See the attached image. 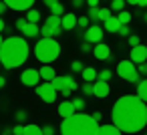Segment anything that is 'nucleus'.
I'll return each instance as SVG.
<instances>
[{
	"instance_id": "obj_18",
	"label": "nucleus",
	"mask_w": 147,
	"mask_h": 135,
	"mask_svg": "<svg viewBox=\"0 0 147 135\" xmlns=\"http://www.w3.org/2000/svg\"><path fill=\"white\" fill-rule=\"evenodd\" d=\"M97 135H123V131H121L115 123H111V125H101Z\"/></svg>"
},
{
	"instance_id": "obj_39",
	"label": "nucleus",
	"mask_w": 147,
	"mask_h": 135,
	"mask_svg": "<svg viewBox=\"0 0 147 135\" xmlns=\"http://www.w3.org/2000/svg\"><path fill=\"white\" fill-rule=\"evenodd\" d=\"M67 79H69V89H71V91H77V89H79V83L75 81V77H73V75H67Z\"/></svg>"
},
{
	"instance_id": "obj_6",
	"label": "nucleus",
	"mask_w": 147,
	"mask_h": 135,
	"mask_svg": "<svg viewBox=\"0 0 147 135\" xmlns=\"http://www.w3.org/2000/svg\"><path fill=\"white\" fill-rule=\"evenodd\" d=\"M57 93H59V91L55 89V85H53V83H47V81L36 87V95H38L47 105H51V103L57 101Z\"/></svg>"
},
{
	"instance_id": "obj_47",
	"label": "nucleus",
	"mask_w": 147,
	"mask_h": 135,
	"mask_svg": "<svg viewBox=\"0 0 147 135\" xmlns=\"http://www.w3.org/2000/svg\"><path fill=\"white\" fill-rule=\"evenodd\" d=\"M6 8H8V6L4 4V0H0V16H2V14L6 12Z\"/></svg>"
},
{
	"instance_id": "obj_21",
	"label": "nucleus",
	"mask_w": 147,
	"mask_h": 135,
	"mask_svg": "<svg viewBox=\"0 0 147 135\" xmlns=\"http://www.w3.org/2000/svg\"><path fill=\"white\" fill-rule=\"evenodd\" d=\"M45 24H49V26L55 28V30H61V28H63V16H55V14H51V16L47 18Z\"/></svg>"
},
{
	"instance_id": "obj_26",
	"label": "nucleus",
	"mask_w": 147,
	"mask_h": 135,
	"mask_svg": "<svg viewBox=\"0 0 147 135\" xmlns=\"http://www.w3.org/2000/svg\"><path fill=\"white\" fill-rule=\"evenodd\" d=\"M26 20H28V22H36V24H38V20H40V12H38V10H34V8H30V10L26 12Z\"/></svg>"
},
{
	"instance_id": "obj_52",
	"label": "nucleus",
	"mask_w": 147,
	"mask_h": 135,
	"mask_svg": "<svg viewBox=\"0 0 147 135\" xmlns=\"http://www.w3.org/2000/svg\"><path fill=\"white\" fill-rule=\"evenodd\" d=\"M127 4H131V6H139V0H125Z\"/></svg>"
},
{
	"instance_id": "obj_10",
	"label": "nucleus",
	"mask_w": 147,
	"mask_h": 135,
	"mask_svg": "<svg viewBox=\"0 0 147 135\" xmlns=\"http://www.w3.org/2000/svg\"><path fill=\"white\" fill-rule=\"evenodd\" d=\"M4 4L8 6V8H12V10H18V12H22V10H30V6L34 4V0H4Z\"/></svg>"
},
{
	"instance_id": "obj_30",
	"label": "nucleus",
	"mask_w": 147,
	"mask_h": 135,
	"mask_svg": "<svg viewBox=\"0 0 147 135\" xmlns=\"http://www.w3.org/2000/svg\"><path fill=\"white\" fill-rule=\"evenodd\" d=\"M14 119H16V123H24V121L28 119V113H26L24 109H18V111L14 113Z\"/></svg>"
},
{
	"instance_id": "obj_20",
	"label": "nucleus",
	"mask_w": 147,
	"mask_h": 135,
	"mask_svg": "<svg viewBox=\"0 0 147 135\" xmlns=\"http://www.w3.org/2000/svg\"><path fill=\"white\" fill-rule=\"evenodd\" d=\"M61 32H63V28H61V30H55V28H51L49 24H42V26H40V36H42V38H55V36H59Z\"/></svg>"
},
{
	"instance_id": "obj_16",
	"label": "nucleus",
	"mask_w": 147,
	"mask_h": 135,
	"mask_svg": "<svg viewBox=\"0 0 147 135\" xmlns=\"http://www.w3.org/2000/svg\"><path fill=\"white\" fill-rule=\"evenodd\" d=\"M85 83H97L99 81V71H95L93 67H85V71L81 73Z\"/></svg>"
},
{
	"instance_id": "obj_7",
	"label": "nucleus",
	"mask_w": 147,
	"mask_h": 135,
	"mask_svg": "<svg viewBox=\"0 0 147 135\" xmlns=\"http://www.w3.org/2000/svg\"><path fill=\"white\" fill-rule=\"evenodd\" d=\"M40 71L38 69H26V71H22V75H20V83L24 85V87H38L40 85Z\"/></svg>"
},
{
	"instance_id": "obj_38",
	"label": "nucleus",
	"mask_w": 147,
	"mask_h": 135,
	"mask_svg": "<svg viewBox=\"0 0 147 135\" xmlns=\"http://www.w3.org/2000/svg\"><path fill=\"white\" fill-rule=\"evenodd\" d=\"M89 22H91L89 16H79V26H81V28H89V26H91Z\"/></svg>"
},
{
	"instance_id": "obj_4",
	"label": "nucleus",
	"mask_w": 147,
	"mask_h": 135,
	"mask_svg": "<svg viewBox=\"0 0 147 135\" xmlns=\"http://www.w3.org/2000/svg\"><path fill=\"white\" fill-rule=\"evenodd\" d=\"M61 55V45L55 38H40L34 47V57L42 63V65H51L59 59Z\"/></svg>"
},
{
	"instance_id": "obj_14",
	"label": "nucleus",
	"mask_w": 147,
	"mask_h": 135,
	"mask_svg": "<svg viewBox=\"0 0 147 135\" xmlns=\"http://www.w3.org/2000/svg\"><path fill=\"white\" fill-rule=\"evenodd\" d=\"M77 24H79V18H77V14H73V12H67V14L63 16V30H73Z\"/></svg>"
},
{
	"instance_id": "obj_41",
	"label": "nucleus",
	"mask_w": 147,
	"mask_h": 135,
	"mask_svg": "<svg viewBox=\"0 0 147 135\" xmlns=\"http://www.w3.org/2000/svg\"><path fill=\"white\" fill-rule=\"evenodd\" d=\"M119 34L129 38V36H131V28H129V24H123V26H121V30H119Z\"/></svg>"
},
{
	"instance_id": "obj_13",
	"label": "nucleus",
	"mask_w": 147,
	"mask_h": 135,
	"mask_svg": "<svg viewBox=\"0 0 147 135\" xmlns=\"http://www.w3.org/2000/svg\"><path fill=\"white\" fill-rule=\"evenodd\" d=\"M109 93H111V85L107 81H97L95 83V97L105 99V97H109Z\"/></svg>"
},
{
	"instance_id": "obj_37",
	"label": "nucleus",
	"mask_w": 147,
	"mask_h": 135,
	"mask_svg": "<svg viewBox=\"0 0 147 135\" xmlns=\"http://www.w3.org/2000/svg\"><path fill=\"white\" fill-rule=\"evenodd\" d=\"M14 26H16V28H18L20 32H24V28L28 26V20H26V18H18V20L14 22Z\"/></svg>"
},
{
	"instance_id": "obj_27",
	"label": "nucleus",
	"mask_w": 147,
	"mask_h": 135,
	"mask_svg": "<svg viewBox=\"0 0 147 135\" xmlns=\"http://www.w3.org/2000/svg\"><path fill=\"white\" fill-rule=\"evenodd\" d=\"M117 18H119V22H121V24H129L133 16H131V12L123 10V12H119V14H117Z\"/></svg>"
},
{
	"instance_id": "obj_58",
	"label": "nucleus",
	"mask_w": 147,
	"mask_h": 135,
	"mask_svg": "<svg viewBox=\"0 0 147 135\" xmlns=\"http://www.w3.org/2000/svg\"><path fill=\"white\" fill-rule=\"evenodd\" d=\"M145 135H147V133H145Z\"/></svg>"
},
{
	"instance_id": "obj_31",
	"label": "nucleus",
	"mask_w": 147,
	"mask_h": 135,
	"mask_svg": "<svg viewBox=\"0 0 147 135\" xmlns=\"http://www.w3.org/2000/svg\"><path fill=\"white\" fill-rule=\"evenodd\" d=\"M81 91H83L85 95H95V83H83Z\"/></svg>"
},
{
	"instance_id": "obj_19",
	"label": "nucleus",
	"mask_w": 147,
	"mask_h": 135,
	"mask_svg": "<svg viewBox=\"0 0 147 135\" xmlns=\"http://www.w3.org/2000/svg\"><path fill=\"white\" fill-rule=\"evenodd\" d=\"M24 36H28V38H36L38 34H40V26L36 24V22H28V26L24 28V32H22Z\"/></svg>"
},
{
	"instance_id": "obj_46",
	"label": "nucleus",
	"mask_w": 147,
	"mask_h": 135,
	"mask_svg": "<svg viewBox=\"0 0 147 135\" xmlns=\"http://www.w3.org/2000/svg\"><path fill=\"white\" fill-rule=\"evenodd\" d=\"M87 4H89V8H97L99 6V0H87Z\"/></svg>"
},
{
	"instance_id": "obj_33",
	"label": "nucleus",
	"mask_w": 147,
	"mask_h": 135,
	"mask_svg": "<svg viewBox=\"0 0 147 135\" xmlns=\"http://www.w3.org/2000/svg\"><path fill=\"white\" fill-rule=\"evenodd\" d=\"M127 45H129L131 49H135V47H139V45H141V38H139L137 34H131V36L127 38Z\"/></svg>"
},
{
	"instance_id": "obj_50",
	"label": "nucleus",
	"mask_w": 147,
	"mask_h": 135,
	"mask_svg": "<svg viewBox=\"0 0 147 135\" xmlns=\"http://www.w3.org/2000/svg\"><path fill=\"white\" fill-rule=\"evenodd\" d=\"M101 117H103L101 111H95V113H93V119H95V121H101Z\"/></svg>"
},
{
	"instance_id": "obj_44",
	"label": "nucleus",
	"mask_w": 147,
	"mask_h": 135,
	"mask_svg": "<svg viewBox=\"0 0 147 135\" xmlns=\"http://www.w3.org/2000/svg\"><path fill=\"white\" fill-rule=\"evenodd\" d=\"M137 69H139V75L147 77V63H143V65H137Z\"/></svg>"
},
{
	"instance_id": "obj_57",
	"label": "nucleus",
	"mask_w": 147,
	"mask_h": 135,
	"mask_svg": "<svg viewBox=\"0 0 147 135\" xmlns=\"http://www.w3.org/2000/svg\"><path fill=\"white\" fill-rule=\"evenodd\" d=\"M79 2H81V4H83V2H87V0H79Z\"/></svg>"
},
{
	"instance_id": "obj_17",
	"label": "nucleus",
	"mask_w": 147,
	"mask_h": 135,
	"mask_svg": "<svg viewBox=\"0 0 147 135\" xmlns=\"http://www.w3.org/2000/svg\"><path fill=\"white\" fill-rule=\"evenodd\" d=\"M121 26H123V24L119 22V18H117V16H111L107 22H103V28H105L107 32H119V30H121Z\"/></svg>"
},
{
	"instance_id": "obj_23",
	"label": "nucleus",
	"mask_w": 147,
	"mask_h": 135,
	"mask_svg": "<svg viewBox=\"0 0 147 135\" xmlns=\"http://www.w3.org/2000/svg\"><path fill=\"white\" fill-rule=\"evenodd\" d=\"M137 97H141V99L147 103V79H143V81L137 85Z\"/></svg>"
},
{
	"instance_id": "obj_9",
	"label": "nucleus",
	"mask_w": 147,
	"mask_h": 135,
	"mask_svg": "<svg viewBox=\"0 0 147 135\" xmlns=\"http://www.w3.org/2000/svg\"><path fill=\"white\" fill-rule=\"evenodd\" d=\"M129 59H131L135 65H143V63H147V47H145V45H139V47L131 49Z\"/></svg>"
},
{
	"instance_id": "obj_49",
	"label": "nucleus",
	"mask_w": 147,
	"mask_h": 135,
	"mask_svg": "<svg viewBox=\"0 0 147 135\" xmlns=\"http://www.w3.org/2000/svg\"><path fill=\"white\" fill-rule=\"evenodd\" d=\"M71 93H73L71 89H65V91H63V99H69V97H71Z\"/></svg>"
},
{
	"instance_id": "obj_29",
	"label": "nucleus",
	"mask_w": 147,
	"mask_h": 135,
	"mask_svg": "<svg viewBox=\"0 0 147 135\" xmlns=\"http://www.w3.org/2000/svg\"><path fill=\"white\" fill-rule=\"evenodd\" d=\"M111 18V8H101L99 10V22H107Z\"/></svg>"
},
{
	"instance_id": "obj_45",
	"label": "nucleus",
	"mask_w": 147,
	"mask_h": 135,
	"mask_svg": "<svg viewBox=\"0 0 147 135\" xmlns=\"http://www.w3.org/2000/svg\"><path fill=\"white\" fill-rule=\"evenodd\" d=\"M45 2V6H49V8H53L55 4H59V0H42Z\"/></svg>"
},
{
	"instance_id": "obj_3",
	"label": "nucleus",
	"mask_w": 147,
	"mask_h": 135,
	"mask_svg": "<svg viewBox=\"0 0 147 135\" xmlns=\"http://www.w3.org/2000/svg\"><path fill=\"white\" fill-rule=\"evenodd\" d=\"M99 121L93 119V115L87 113H75L69 119H63L61 123V135H97L99 133Z\"/></svg>"
},
{
	"instance_id": "obj_55",
	"label": "nucleus",
	"mask_w": 147,
	"mask_h": 135,
	"mask_svg": "<svg viewBox=\"0 0 147 135\" xmlns=\"http://www.w3.org/2000/svg\"><path fill=\"white\" fill-rule=\"evenodd\" d=\"M2 45H4V38H2V34H0V49H2Z\"/></svg>"
},
{
	"instance_id": "obj_43",
	"label": "nucleus",
	"mask_w": 147,
	"mask_h": 135,
	"mask_svg": "<svg viewBox=\"0 0 147 135\" xmlns=\"http://www.w3.org/2000/svg\"><path fill=\"white\" fill-rule=\"evenodd\" d=\"M42 133H45V135H55V127H53V125H45V127H42Z\"/></svg>"
},
{
	"instance_id": "obj_12",
	"label": "nucleus",
	"mask_w": 147,
	"mask_h": 135,
	"mask_svg": "<svg viewBox=\"0 0 147 135\" xmlns=\"http://www.w3.org/2000/svg\"><path fill=\"white\" fill-rule=\"evenodd\" d=\"M75 113H77V109H75V103H73V101L65 99L63 103H59V115H61L63 119H69V117H73Z\"/></svg>"
},
{
	"instance_id": "obj_22",
	"label": "nucleus",
	"mask_w": 147,
	"mask_h": 135,
	"mask_svg": "<svg viewBox=\"0 0 147 135\" xmlns=\"http://www.w3.org/2000/svg\"><path fill=\"white\" fill-rule=\"evenodd\" d=\"M53 85H55V89H57V91H61V93H63L65 89H69V79H67V75H63V77H59V75H57V79L53 81Z\"/></svg>"
},
{
	"instance_id": "obj_15",
	"label": "nucleus",
	"mask_w": 147,
	"mask_h": 135,
	"mask_svg": "<svg viewBox=\"0 0 147 135\" xmlns=\"http://www.w3.org/2000/svg\"><path fill=\"white\" fill-rule=\"evenodd\" d=\"M38 71H40V77H42V81H47V83H53V81L57 79V73H55V69H53L51 65H42Z\"/></svg>"
},
{
	"instance_id": "obj_36",
	"label": "nucleus",
	"mask_w": 147,
	"mask_h": 135,
	"mask_svg": "<svg viewBox=\"0 0 147 135\" xmlns=\"http://www.w3.org/2000/svg\"><path fill=\"white\" fill-rule=\"evenodd\" d=\"M71 71H73V73H83L85 67H83L81 61H73V63H71Z\"/></svg>"
},
{
	"instance_id": "obj_35",
	"label": "nucleus",
	"mask_w": 147,
	"mask_h": 135,
	"mask_svg": "<svg viewBox=\"0 0 147 135\" xmlns=\"http://www.w3.org/2000/svg\"><path fill=\"white\" fill-rule=\"evenodd\" d=\"M51 12L55 14V16H65V8H63V4L59 2V4H55L53 8H51Z\"/></svg>"
},
{
	"instance_id": "obj_42",
	"label": "nucleus",
	"mask_w": 147,
	"mask_h": 135,
	"mask_svg": "<svg viewBox=\"0 0 147 135\" xmlns=\"http://www.w3.org/2000/svg\"><path fill=\"white\" fill-rule=\"evenodd\" d=\"M93 49H95V45H91V43H87V41L81 45V51H83V53H93Z\"/></svg>"
},
{
	"instance_id": "obj_2",
	"label": "nucleus",
	"mask_w": 147,
	"mask_h": 135,
	"mask_svg": "<svg viewBox=\"0 0 147 135\" xmlns=\"http://www.w3.org/2000/svg\"><path fill=\"white\" fill-rule=\"evenodd\" d=\"M28 43L22 36H8L4 38V45L0 49V65L4 69H18L28 59Z\"/></svg>"
},
{
	"instance_id": "obj_54",
	"label": "nucleus",
	"mask_w": 147,
	"mask_h": 135,
	"mask_svg": "<svg viewBox=\"0 0 147 135\" xmlns=\"http://www.w3.org/2000/svg\"><path fill=\"white\" fill-rule=\"evenodd\" d=\"M139 6H147V0H139Z\"/></svg>"
},
{
	"instance_id": "obj_24",
	"label": "nucleus",
	"mask_w": 147,
	"mask_h": 135,
	"mask_svg": "<svg viewBox=\"0 0 147 135\" xmlns=\"http://www.w3.org/2000/svg\"><path fill=\"white\" fill-rule=\"evenodd\" d=\"M24 135H45V133H42V127H38V125L30 123V125H26V129H24Z\"/></svg>"
},
{
	"instance_id": "obj_11",
	"label": "nucleus",
	"mask_w": 147,
	"mask_h": 135,
	"mask_svg": "<svg viewBox=\"0 0 147 135\" xmlns=\"http://www.w3.org/2000/svg\"><path fill=\"white\" fill-rule=\"evenodd\" d=\"M93 57L99 59V61H107V59H111V47L105 45V43L95 45V49H93Z\"/></svg>"
},
{
	"instance_id": "obj_56",
	"label": "nucleus",
	"mask_w": 147,
	"mask_h": 135,
	"mask_svg": "<svg viewBox=\"0 0 147 135\" xmlns=\"http://www.w3.org/2000/svg\"><path fill=\"white\" fill-rule=\"evenodd\" d=\"M143 20H145V22H147V12H145V14H143Z\"/></svg>"
},
{
	"instance_id": "obj_34",
	"label": "nucleus",
	"mask_w": 147,
	"mask_h": 135,
	"mask_svg": "<svg viewBox=\"0 0 147 135\" xmlns=\"http://www.w3.org/2000/svg\"><path fill=\"white\" fill-rule=\"evenodd\" d=\"M73 103H75V109H77V113H83V109H85V99H81V97H77V99H73Z\"/></svg>"
},
{
	"instance_id": "obj_48",
	"label": "nucleus",
	"mask_w": 147,
	"mask_h": 135,
	"mask_svg": "<svg viewBox=\"0 0 147 135\" xmlns=\"http://www.w3.org/2000/svg\"><path fill=\"white\" fill-rule=\"evenodd\" d=\"M4 30H6V22L2 20V16H0V34H2Z\"/></svg>"
},
{
	"instance_id": "obj_28",
	"label": "nucleus",
	"mask_w": 147,
	"mask_h": 135,
	"mask_svg": "<svg viewBox=\"0 0 147 135\" xmlns=\"http://www.w3.org/2000/svg\"><path fill=\"white\" fill-rule=\"evenodd\" d=\"M111 77H113V71L111 69H101L99 71V81H111Z\"/></svg>"
},
{
	"instance_id": "obj_1",
	"label": "nucleus",
	"mask_w": 147,
	"mask_h": 135,
	"mask_svg": "<svg viewBox=\"0 0 147 135\" xmlns=\"http://www.w3.org/2000/svg\"><path fill=\"white\" fill-rule=\"evenodd\" d=\"M111 119L123 133H139L147 127V103L137 95H123L115 101Z\"/></svg>"
},
{
	"instance_id": "obj_32",
	"label": "nucleus",
	"mask_w": 147,
	"mask_h": 135,
	"mask_svg": "<svg viewBox=\"0 0 147 135\" xmlns=\"http://www.w3.org/2000/svg\"><path fill=\"white\" fill-rule=\"evenodd\" d=\"M99 10H101L99 6H97V8H89V14H87V16L91 18V22H99Z\"/></svg>"
},
{
	"instance_id": "obj_5",
	"label": "nucleus",
	"mask_w": 147,
	"mask_h": 135,
	"mask_svg": "<svg viewBox=\"0 0 147 135\" xmlns=\"http://www.w3.org/2000/svg\"><path fill=\"white\" fill-rule=\"evenodd\" d=\"M117 75L123 79V81H129V83H141L139 79H141V75H139V69H137V65L131 61V59H127V61H121L119 65H117Z\"/></svg>"
},
{
	"instance_id": "obj_25",
	"label": "nucleus",
	"mask_w": 147,
	"mask_h": 135,
	"mask_svg": "<svg viewBox=\"0 0 147 135\" xmlns=\"http://www.w3.org/2000/svg\"><path fill=\"white\" fill-rule=\"evenodd\" d=\"M125 4H127L125 0H111V10L119 14V12H123V10H125Z\"/></svg>"
},
{
	"instance_id": "obj_53",
	"label": "nucleus",
	"mask_w": 147,
	"mask_h": 135,
	"mask_svg": "<svg viewBox=\"0 0 147 135\" xmlns=\"http://www.w3.org/2000/svg\"><path fill=\"white\" fill-rule=\"evenodd\" d=\"M2 135H14V133H12V129H4V133H2Z\"/></svg>"
},
{
	"instance_id": "obj_51",
	"label": "nucleus",
	"mask_w": 147,
	"mask_h": 135,
	"mask_svg": "<svg viewBox=\"0 0 147 135\" xmlns=\"http://www.w3.org/2000/svg\"><path fill=\"white\" fill-rule=\"evenodd\" d=\"M4 87H6V79L0 75V89H4Z\"/></svg>"
},
{
	"instance_id": "obj_40",
	"label": "nucleus",
	"mask_w": 147,
	"mask_h": 135,
	"mask_svg": "<svg viewBox=\"0 0 147 135\" xmlns=\"http://www.w3.org/2000/svg\"><path fill=\"white\" fill-rule=\"evenodd\" d=\"M24 129H26V125L18 123V125H14V127H12V133H14V135H24Z\"/></svg>"
},
{
	"instance_id": "obj_8",
	"label": "nucleus",
	"mask_w": 147,
	"mask_h": 135,
	"mask_svg": "<svg viewBox=\"0 0 147 135\" xmlns=\"http://www.w3.org/2000/svg\"><path fill=\"white\" fill-rule=\"evenodd\" d=\"M103 32H105L103 26H99V24H91V26L85 30V41L91 43V45H99V43H103Z\"/></svg>"
}]
</instances>
